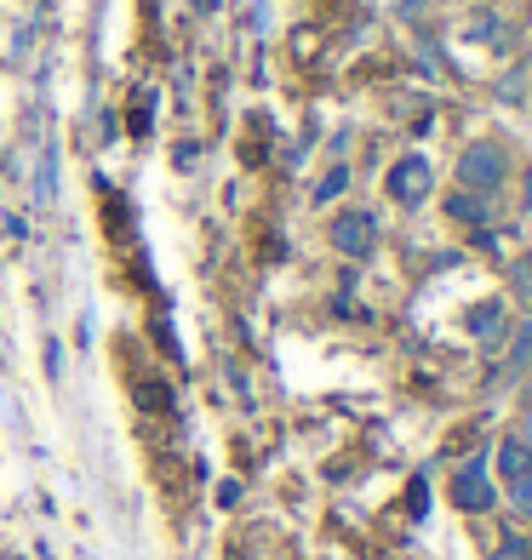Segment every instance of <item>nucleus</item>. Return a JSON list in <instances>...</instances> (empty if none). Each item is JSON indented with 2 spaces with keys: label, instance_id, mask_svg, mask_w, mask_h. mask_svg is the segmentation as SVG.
Segmentation results:
<instances>
[{
  "label": "nucleus",
  "instance_id": "nucleus-1",
  "mask_svg": "<svg viewBox=\"0 0 532 560\" xmlns=\"http://www.w3.org/2000/svg\"><path fill=\"white\" fill-rule=\"evenodd\" d=\"M459 184L475 189V195H487L504 184V149L498 143H470L464 155H459Z\"/></svg>",
  "mask_w": 532,
  "mask_h": 560
},
{
  "label": "nucleus",
  "instance_id": "nucleus-2",
  "mask_svg": "<svg viewBox=\"0 0 532 560\" xmlns=\"http://www.w3.org/2000/svg\"><path fill=\"white\" fill-rule=\"evenodd\" d=\"M429 161L424 155H407V161H395L390 166V195L401 200V207H418V200H429Z\"/></svg>",
  "mask_w": 532,
  "mask_h": 560
},
{
  "label": "nucleus",
  "instance_id": "nucleus-3",
  "mask_svg": "<svg viewBox=\"0 0 532 560\" xmlns=\"http://www.w3.org/2000/svg\"><path fill=\"white\" fill-rule=\"evenodd\" d=\"M333 246L344 252V258H367V252L378 246V218L372 212H344L333 223Z\"/></svg>",
  "mask_w": 532,
  "mask_h": 560
},
{
  "label": "nucleus",
  "instance_id": "nucleus-4",
  "mask_svg": "<svg viewBox=\"0 0 532 560\" xmlns=\"http://www.w3.org/2000/svg\"><path fill=\"white\" fill-rule=\"evenodd\" d=\"M452 503H459V509H487V503H493L487 469H481V464H464L459 475H452Z\"/></svg>",
  "mask_w": 532,
  "mask_h": 560
},
{
  "label": "nucleus",
  "instance_id": "nucleus-5",
  "mask_svg": "<svg viewBox=\"0 0 532 560\" xmlns=\"http://www.w3.org/2000/svg\"><path fill=\"white\" fill-rule=\"evenodd\" d=\"M527 469H532V446H527L521 435H516V441H504V446H498V475L516 487V480H521Z\"/></svg>",
  "mask_w": 532,
  "mask_h": 560
},
{
  "label": "nucleus",
  "instance_id": "nucleus-6",
  "mask_svg": "<svg viewBox=\"0 0 532 560\" xmlns=\"http://www.w3.org/2000/svg\"><path fill=\"white\" fill-rule=\"evenodd\" d=\"M470 326H475V338L493 349V343L504 338V310H498V303H481V310L470 315Z\"/></svg>",
  "mask_w": 532,
  "mask_h": 560
},
{
  "label": "nucleus",
  "instance_id": "nucleus-7",
  "mask_svg": "<svg viewBox=\"0 0 532 560\" xmlns=\"http://www.w3.org/2000/svg\"><path fill=\"white\" fill-rule=\"evenodd\" d=\"M447 212H452V218H464V223H487V207H481L475 195H452V200H447Z\"/></svg>",
  "mask_w": 532,
  "mask_h": 560
},
{
  "label": "nucleus",
  "instance_id": "nucleus-8",
  "mask_svg": "<svg viewBox=\"0 0 532 560\" xmlns=\"http://www.w3.org/2000/svg\"><path fill=\"white\" fill-rule=\"evenodd\" d=\"M344 189H349V166H333V172H326L321 184H315V200H338Z\"/></svg>",
  "mask_w": 532,
  "mask_h": 560
},
{
  "label": "nucleus",
  "instance_id": "nucleus-9",
  "mask_svg": "<svg viewBox=\"0 0 532 560\" xmlns=\"http://www.w3.org/2000/svg\"><path fill=\"white\" fill-rule=\"evenodd\" d=\"M527 354H532V326H521L516 343H510V361H527Z\"/></svg>",
  "mask_w": 532,
  "mask_h": 560
},
{
  "label": "nucleus",
  "instance_id": "nucleus-10",
  "mask_svg": "<svg viewBox=\"0 0 532 560\" xmlns=\"http://www.w3.org/2000/svg\"><path fill=\"white\" fill-rule=\"evenodd\" d=\"M516 503H521V509H527V515H532V469H527V475L516 480Z\"/></svg>",
  "mask_w": 532,
  "mask_h": 560
},
{
  "label": "nucleus",
  "instance_id": "nucleus-11",
  "mask_svg": "<svg viewBox=\"0 0 532 560\" xmlns=\"http://www.w3.org/2000/svg\"><path fill=\"white\" fill-rule=\"evenodd\" d=\"M527 446H532V418H527Z\"/></svg>",
  "mask_w": 532,
  "mask_h": 560
},
{
  "label": "nucleus",
  "instance_id": "nucleus-12",
  "mask_svg": "<svg viewBox=\"0 0 532 560\" xmlns=\"http://www.w3.org/2000/svg\"><path fill=\"white\" fill-rule=\"evenodd\" d=\"M527 241H532V212H527Z\"/></svg>",
  "mask_w": 532,
  "mask_h": 560
},
{
  "label": "nucleus",
  "instance_id": "nucleus-13",
  "mask_svg": "<svg viewBox=\"0 0 532 560\" xmlns=\"http://www.w3.org/2000/svg\"><path fill=\"white\" fill-rule=\"evenodd\" d=\"M527 406H532V384H527Z\"/></svg>",
  "mask_w": 532,
  "mask_h": 560
},
{
  "label": "nucleus",
  "instance_id": "nucleus-14",
  "mask_svg": "<svg viewBox=\"0 0 532 560\" xmlns=\"http://www.w3.org/2000/svg\"><path fill=\"white\" fill-rule=\"evenodd\" d=\"M527 195H532V177H527Z\"/></svg>",
  "mask_w": 532,
  "mask_h": 560
}]
</instances>
